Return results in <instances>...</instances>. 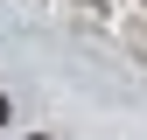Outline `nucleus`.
Here are the masks:
<instances>
[{
    "label": "nucleus",
    "mask_w": 147,
    "mask_h": 140,
    "mask_svg": "<svg viewBox=\"0 0 147 140\" xmlns=\"http://www.w3.org/2000/svg\"><path fill=\"white\" fill-rule=\"evenodd\" d=\"M0 126H7V98H0Z\"/></svg>",
    "instance_id": "obj_1"
},
{
    "label": "nucleus",
    "mask_w": 147,
    "mask_h": 140,
    "mask_svg": "<svg viewBox=\"0 0 147 140\" xmlns=\"http://www.w3.org/2000/svg\"><path fill=\"white\" fill-rule=\"evenodd\" d=\"M28 140H49V133H28Z\"/></svg>",
    "instance_id": "obj_2"
}]
</instances>
